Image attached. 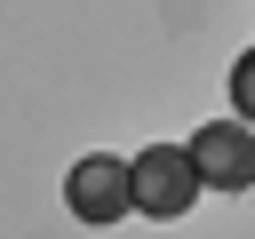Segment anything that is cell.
Instances as JSON below:
<instances>
[{"instance_id": "2", "label": "cell", "mask_w": 255, "mask_h": 239, "mask_svg": "<svg viewBox=\"0 0 255 239\" xmlns=\"http://www.w3.org/2000/svg\"><path fill=\"white\" fill-rule=\"evenodd\" d=\"M64 207L80 215V223H120L128 207H135V175H128V159L120 151H88V159H72V175H64Z\"/></svg>"}, {"instance_id": "4", "label": "cell", "mask_w": 255, "mask_h": 239, "mask_svg": "<svg viewBox=\"0 0 255 239\" xmlns=\"http://www.w3.org/2000/svg\"><path fill=\"white\" fill-rule=\"evenodd\" d=\"M231 112H239V120L255 127V48H247V56L231 64Z\"/></svg>"}, {"instance_id": "1", "label": "cell", "mask_w": 255, "mask_h": 239, "mask_svg": "<svg viewBox=\"0 0 255 239\" xmlns=\"http://www.w3.org/2000/svg\"><path fill=\"white\" fill-rule=\"evenodd\" d=\"M128 175H135V215H151V223L191 215V199L207 191L199 167H191V143H143L128 159Z\"/></svg>"}, {"instance_id": "3", "label": "cell", "mask_w": 255, "mask_h": 239, "mask_svg": "<svg viewBox=\"0 0 255 239\" xmlns=\"http://www.w3.org/2000/svg\"><path fill=\"white\" fill-rule=\"evenodd\" d=\"M191 167L207 191H255V127L231 112V120H207L191 135Z\"/></svg>"}]
</instances>
